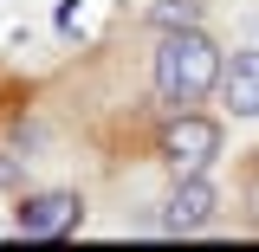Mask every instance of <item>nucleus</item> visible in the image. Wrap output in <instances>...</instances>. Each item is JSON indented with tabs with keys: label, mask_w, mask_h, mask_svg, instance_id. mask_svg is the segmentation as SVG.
Here are the masks:
<instances>
[{
	"label": "nucleus",
	"mask_w": 259,
	"mask_h": 252,
	"mask_svg": "<svg viewBox=\"0 0 259 252\" xmlns=\"http://www.w3.org/2000/svg\"><path fill=\"white\" fill-rule=\"evenodd\" d=\"M221 45L207 39L201 26H175V32H162V45H156V97L162 104H201V97L221 84Z\"/></svg>",
	"instance_id": "obj_1"
},
{
	"label": "nucleus",
	"mask_w": 259,
	"mask_h": 252,
	"mask_svg": "<svg viewBox=\"0 0 259 252\" xmlns=\"http://www.w3.org/2000/svg\"><path fill=\"white\" fill-rule=\"evenodd\" d=\"M214 156H221V129L207 123V117H188V110H182L175 123L162 129V162H168L175 175H201Z\"/></svg>",
	"instance_id": "obj_2"
},
{
	"label": "nucleus",
	"mask_w": 259,
	"mask_h": 252,
	"mask_svg": "<svg viewBox=\"0 0 259 252\" xmlns=\"http://www.w3.org/2000/svg\"><path fill=\"white\" fill-rule=\"evenodd\" d=\"M214 207H221L214 181H207V175H182V188H175V200H168L162 226H168V233H194V226L214 220Z\"/></svg>",
	"instance_id": "obj_3"
},
{
	"label": "nucleus",
	"mask_w": 259,
	"mask_h": 252,
	"mask_svg": "<svg viewBox=\"0 0 259 252\" xmlns=\"http://www.w3.org/2000/svg\"><path fill=\"white\" fill-rule=\"evenodd\" d=\"M78 226V194H32L26 207H20V233L26 239H59V233H71Z\"/></svg>",
	"instance_id": "obj_4"
},
{
	"label": "nucleus",
	"mask_w": 259,
	"mask_h": 252,
	"mask_svg": "<svg viewBox=\"0 0 259 252\" xmlns=\"http://www.w3.org/2000/svg\"><path fill=\"white\" fill-rule=\"evenodd\" d=\"M221 91L233 117H259V52H233V65L221 71Z\"/></svg>",
	"instance_id": "obj_5"
},
{
	"label": "nucleus",
	"mask_w": 259,
	"mask_h": 252,
	"mask_svg": "<svg viewBox=\"0 0 259 252\" xmlns=\"http://www.w3.org/2000/svg\"><path fill=\"white\" fill-rule=\"evenodd\" d=\"M162 32H175V26H194L201 20V0H156V13H149Z\"/></svg>",
	"instance_id": "obj_6"
},
{
	"label": "nucleus",
	"mask_w": 259,
	"mask_h": 252,
	"mask_svg": "<svg viewBox=\"0 0 259 252\" xmlns=\"http://www.w3.org/2000/svg\"><path fill=\"white\" fill-rule=\"evenodd\" d=\"M13 181H20V162H13V156H0V188H13Z\"/></svg>",
	"instance_id": "obj_7"
}]
</instances>
